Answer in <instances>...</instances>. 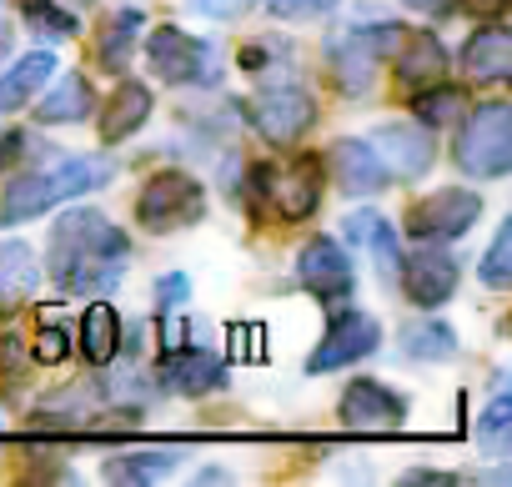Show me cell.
I'll list each match as a JSON object with an SVG mask.
<instances>
[{
    "instance_id": "6da1fadb",
    "label": "cell",
    "mask_w": 512,
    "mask_h": 487,
    "mask_svg": "<svg viewBox=\"0 0 512 487\" xmlns=\"http://www.w3.org/2000/svg\"><path fill=\"white\" fill-rule=\"evenodd\" d=\"M126 252H131V241L111 216L91 206H71L51 231V277L61 292L106 297L126 272Z\"/></svg>"
},
{
    "instance_id": "7a4b0ae2",
    "label": "cell",
    "mask_w": 512,
    "mask_h": 487,
    "mask_svg": "<svg viewBox=\"0 0 512 487\" xmlns=\"http://www.w3.org/2000/svg\"><path fill=\"white\" fill-rule=\"evenodd\" d=\"M457 166L472 181H497L512 171V106L507 101H487L472 111V121L457 141Z\"/></svg>"
},
{
    "instance_id": "3957f363",
    "label": "cell",
    "mask_w": 512,
    "mask_h": 487,
    "mask_svg": "<svg viewBox=\"0 0 512 487\" xmlns=\"http://www.w3.org/2000/svg\"><path fill=\"white\" fill-rule=\"evenodd\" d=\"M146 56H151V76H161L171 86H211L221 76L216 46L196 41V36H186L176 26H156L146 36Z\"/></svg>"
},
{
    "instance_id": "277c9868",
    "label": "cell",
    "mask_w": 512,
    "mask_h": 487,
    "mask_svg": "<svg viewBox=\"0 0 512 487\" xmlns=\"http://www.w3.org/2000/svg\"><path fill=\"white\" fill-rule=\"evenodd\" d=\"M136 216L146 231H176V226H196L206 216V191L196 176L186 171H156L141 196H136Z\"/></svg>"
},
{
    "instance_id": "5b68a950",
    "label": "cell",
    "mask_w": 512,
    "mask_h": 487,
    "mask_svg": "<svg viewBox=\"0 0 512 487\" xmlns=\"http://www.w3.org/2000/svg\"><path fill=\"white\" fill-rule=\"evenodd\" d=\"M297 277L302 287L322 302V307H342L357 297V272H352V257L342 252V241L332 236H312L302 257H297Z\"/></svg>"
},
{
    "instance_id": "8992f818",
    "label": "cell",
    "mask_w": 512,
    "mask_h": 487,
    "mask_svg": "<svg viewBox=\"0 0 512 487\" xmlns=\"http://www.w3.org/2000/svg\"><path fill=\"white\" fill-rule=\"evenodd\" d=\"M482 216V196L467 191V186H442L432 196H422L412 211H407V231L417 241H452L462 231H472V221Z\"/></svg>"
},
{
    "instance_id": "52a82bcc",
    "label": "cell",
    "mask_w": 512,
    "mask_h": 487,
    "mask_svg": "<svg viewBox=\"0 0 512 487\" xmlns=\"http://www.w3.org/2000/svg\"><path fill=\"white\" fill-rule=\"evenodd\" d=\"M246 116H251V126L262 131L272 146H292V141H302V136L312 131L317 101H312V91H302V86H272L267 96L251 101Z\"/></svg>"
},
{
    "instance_id": "ba28073f",
    "label": "cell",
    "mask_w": 512,
    "mask_h": 487,
    "mask_svg": "<svg viewBox=\"0 0 512 487\" xmlns=\"http://www.w3.org/2000/svg\"><path fill=\"white\" fill-rule=\"evenodd\" d=\"M377 347H382V322L367 317V312H342V317H332L327 337L312 347L307 372H337V367H352V362L372 357Z\"/></svg>"
},
{
    "instance_id": "9c48e42d",
    "label": "cell",
    "mask_w": 512,
    "mask_h": 487,
    "mask_svg": "<svg viewBox=\"0 0 512 487\" xmlns=\"http://www.w3.org/2000/svg\"><path fill=\"white\" fill-rule=\"evenodd\" d=\"M402 31L397 26H377V31H362V26H352V31H342L337 41H332V71H337V81L352 91V96H362L367 86H372V76H377V61L392 51V41H397Z\"/></svg>"
},
{
    "instance_id": "30bf717a",
    "label": "cell",
    "mask_w": 512,
    "mask_h": 487,
    "mask_svg": "<svg viewBox=\"0 0 512 487\" xmlns=\"http://www.w3.org/2000/svg\"><path fill=\"white\" fill-rule=\"evenodd\" d=\"M372 151L382 156V166L402 181H422L437 161V146H432V131L427 126H412V121H387L372 131Z\"/></svg>"
},
{
    "instance_id": "8fae6325",
    "label": "cell",
    "mask_w": 512,
    "mask_h": 487,
    "mask_svg": "<svg viewBox=\"0 0 512 487\" xmlns=\"http://www.w3.org/2000/svg\"><path fill=\"white\" fill-rule=\"evenodd\" d=\"M256 181H262V191H272L282 221H307L322 201V161L317 156H297L287 171H256Z\"/></svg>"
},
{
    "instance_id": "7c38bea8",
    "label": "cell",
    "mask_w": 512,
    "mask_h": 487,
    "mask_svg": "<svg viewBox=\"0 0 512 487\" xmlns=\"http://www.w3.org/2000/svg\"><path fill=\"white\" fill-rule=\"evenodd\" d=\"M342 422L352 432H392L407 422V397H397L377 377H357L342 392Z\"/></svg>"
},
{
    "instance_id": "4fadbf2b",
    "label": "cell",
    "mask_w": 512,
    "mask_h": 487,
    "mask_svg": "<svg viewBox=\"0 0 512 487\" xmlns=\"http://www.w3.org/2000/svg\"><path fill=\"white\" fill-rule=\"evenodd\" d=\"M397 272H402V292H407V302L422 307V312H437V307L457 292V262H452L447 252H437V247L412 252L407 262H397Z\"/></svg>"
},
{
    "instance_id": "5bb4252c",
    "label": "cell",
    "mask_w": 512,
    "mask_h": 487,
    "mask_svg": "<svg viewBox=\"0 0 512 487\" xmlns=\"http://www.w3.org/2000/svg\"><path fill=\"white\" fill-rule=\"evenodd\" d=\"M156 377H161L171 392H181V397H201V392H216V387H221L226 367H221V357H211V352H201V347H171V352L161 357Z\"/></svg>"
},
{
    "instance_id": "9a60e30c",
    "label": "cell",
    "mask_w": 512,
    "mask_h": 487,
    "mask_svg": "<svg viewBox=\"0 0 512 487\" xmlns=\"http://www.w3.org/2000/svg\"><path fill=\"white\" fill-rule=\"evenodd\" d=\"M332 171H337V186L347 196H377L387 186V166L382 156L372 151V141H357V136H342L332 146Z\"/></svg>"
},
{
    "instance_id": "2e32d148",
    "label": "cell",
    "mask_w": 512,
    "mask_h": 487,
    "mask_svg": "<svg viewBox=\"0 0 512 487\" xmlns=\"http://www.w3.org/2000/svg\"><path fill=\"white\" fill-rule=\"evenodd\" d=\"M41 287V267H36V252L31 241H6L0 247V317L21 312Z\"/></svg>"
},
{
    "instance_id": "e0dca14e",
    "label": "cell",
    "mask_w": 512,
    "mask_h": 487,
    "mask_svg": "<svg viewBox=\"0 0 512 487\" xmlns=\"http://www.w3.org/2000/svg\"><path fill=\"white\" fill-rule=\"evenodd\" d=\"M462 71H467L477 86L507 81V76H512V36H507L502 26L472 31V41L462 46Z\"/></svg>"
},
{
    "instance_id": "ac0fdd59",
    "label": "cell",
    "mask_w": 512,
    "mask_h": 487,
    "mask_svg": "<svg viewBox=\"0 0 512 487\" xmlns=\"http://www.w3.org/2000/svg\"><path fill=\"white\" fill-rule=\"evenodd\" d=\"M402 51H397V81L402 86H437L447 76V51L432 31H412V36H397Z\"/></svg>"
},
{
    "instance_id": "d6986e66",
    "label": "cell",
    "mask_w": 512,
    "mask_h": 487,
    "mask_svg": "<svg viewBox=\"0 0 512 487\" xmlns=\"http://www.w3.org/2000/svg\"><path fill=\"white\" fill-rule=\"evenodd\" d=\"M146 121H151V86H141V81H121L116 96H111V106H106V116H101V136L116 146V141L136 136Z\"/></svg>"
},
{
    "instance_id": "ffe728a7",
    "label": "cell",
    "mask_w": 512,
    "mask_h": 487,
    "mask_svg": "<svg viewBox=\"0 0 512 487\" xmlns=\"http://www.w3.org/2000/svg\"><path fill=\"white\" fill-rule=\"evenodd\" d=\"M51 76H56V56H51V51H31V56H21L11 71H0V116L21 111Z\"/></svg>"
},
{
    "instance_id": "44dd1931",
    "label": "cell",
    "mask_w": 512,
    "mask_h": 487,
    "mask_svg": "<svg viewBox=\"0 0 512 487\" xmlns=\"http://www.w3.org/2000/svg\"><path fill=\"white\" fill-rule=\"evenodd\" d=\"M91 106H96L91 81H86L81 71H71V76H61V81L51 86V96L36 106V121H46V126H76V121L91 116Z\"/></svg>"
},
{
    "instance_id": "7402d4cb",
    "label": "cell",
    "mask_w": 512,
    "mask_h": 487,
    "mask_svg": "<svg viewBox=\"0 0 512 487\" xmlns=\"http://www.w3.org/2000/svg\"><path fill=\"white\" fill-rule=\"evenodd\" d=\"M56 196L46 186V171H26L6 186V196H0V231L6 226H21V221H36L41 211H51Z\"/></svg>"
},
{
    "instance_id": "603a6c76",
    "label": "cell",
    "mask_w": 512,
    "mask_h": 487,
    "mask_svg": "<svg viewBox=\"0 0 512 487\" xmlns=\"http://www.w3.org/2000/svg\"><path fill=\"white\" fill-rule=\"evenodd\" d=\"M116 352H121V317H116L111 302H91L86 317H81V357L106 367Z\"/></svg>"
},
{
    "instance_id": "cb8c5ba5",
    "label": "cell",
    "mask_w": 512,
    "mask_h": 487,
    "mask_svg": "<svg viewBox=\"0 0 512 487\" xmlns=\"http://www.w3.org/2000/svg\"><path fill=\"white\" fill-rule=\"evenodd\" d=\"M181 452L176 447H146V452H121L106 462V482H156L166 472H176Z\"/></svg>"
},
{
    "instance_id": "d4e9b609",
    "label": "cell",
    "mask_w": 512,
    "mask_h": 487,
    "mask_svg": "<svg viewBox=\"0 0 512 487\" xmlns=\"http://www.w3.org/2000/svg\"><path fill=\"white\" fill-rule=\"evenodd\" d=\"M402 352L407 357H417V362H452L457 357V332L447 327V322H407L402 332Z\"/></svg>"
},
{
    "instance_id": "484cf974",
    "label": "cell",
    "mask_w": 512,
    "mask_h": 487,
    "mask_svg": "<svg viewBox=\"0 0 512 487\" xmlns=\"http://www.w3.org/2000/svg\"><path fill=\"white\" fill-rule=\"evenodd\" d=\"M347 241L352 247H372L377 252V262H382V272H397V236H392V221L387 216H377V211H357V216H347Z\"/></svg>"
},
{
    "instance_id": "4316f807",
    "label": "cell",
    "mask_w": 512,
    "mask_h": 487,
    "mask_svg": "<svg viewBox=\"0 0 512 487\" xmlns=\"http://www.w3.org/2000/svg\"><path fill=\"white\" fill-rule=\"evenodd\" d=\"M141 21H146L141 11H121V16H111V26L101 31V66H106V71L131 66V51H136Z\"/></svg>"
},
{
    "instance_id": "83f0119b",
    "label": "cell",
    "mask_w": 512,
    "mask_h": 487,
    "mask_svg": "<svg viewBox=\"0 0 512 487\" xmlns=\"http://www.w3.org/2000/svg\"><path fill=\"white\" fill-rule=\"evenodd\" d=\"M21 16H26L46 41H71V36L81 31L76 11H71V6H56V0H21Z\"/></svg>"
},
{
    "instance_id": "f1b7e54d",
    "label": "cell",
    "mask_w": 512,
    "mask_h": 487,
    "mask_svg": "<svg viewBox=\"0 0 512 487\" xmlns=\"http://www.w3.org/2000/svg\"><path fill=\"white\" fill-rule=\"evenodd\" d=\"M507 437H512V397L502 392V397L487 402V412H482V422H477V447L492 452V457H502V452H507Z\"/></svg>"
},
{
    "instance_id": "f546056e",
    "label": "cell",
    "mask_w": 512,
    "mask_h": 487,
    "mask_svg": "<svg viewBox=\"0 0 512 487\" xmlns=\"http://www.w3.org/2000/svg\"><path fill=\"white\" fill-rule=\"evenodd\" d=\"M477 277H482L487 287H507V282H512V221L497 226L492 247H487V257H482V267H477Z\"/></svg>"
},
{
    "instance_id": "4dcf8cb0",
    "label": "cell",
    "mask_w": 512,
    "mask_h": 487,
    "mask_svg": "<svg viewBox=\"0 0 512 487\" xmlns=\"http://www.w3.org/2000/svg\"><path fill=\"white\" fill-rule=\"evenodd\" d=\"M417 116L437 131V126H447V121L462 116V96H457V91H422V96H417Z\"/></svg>"
},
{
    "instance_id": "1f68e13d",
    "label": "cell",
    "mask_w": 512,
    "mask_h": 487,
    "mask_svg": "<svg viewBox=\"0 0 512 487\" xmlns=\"http://www.w3.org/2000/svg\"><path fill=\"white\" fill-rule=\"evenodd\" d=\"M31 367V347L16 332H0V382H16Z\"/></svg>"
},
{
    "instance_id": "d6a6232c",
    "label": "cell",
    "mask_w": 512,
    "mask_h": 487,
    "mask_svg": "<svg viewBox=\"0 0 512 487\" xmlns=\"http://www.w3.org/2000/svg\"><path fill=\"white\" fill-rule=\"evenodd\" d=\"M66 352H71V337H66L61 327H41V337H36L31 357H36V362H46V367H56V362H66Z\"/></svg>"
},
{
    "instance_id": "836d02e7",
    "label": "cell",
    "mask_w": 512,
    "mask_h": 487,
    "mask_svg": "<svg viewBox=\"0 0 512 487\" xmlns=\"http://www.w3.org/2000/svg\"><path fill=\"white\" fill-rule=\"evenodd\" d=\"M332 6H337V0H267V11L277 21H307V16H322Z\"/></svg>"
},
{
    "instance_id": "e575fe53",
    "label": "cell",
    "mask_w": 512,
    "mask_h": 487,
    "mask_svg": "<svg viewBox=\"0 0 512 487\" xmlns=\"http://www.w3.org/2000/svg\"><path fill=\"white\" fill-rule=\"evenodd\" d=\"M156 302H161V312H176L181 302H191V277H181V272L161 277L156 282Z\"/></svg>"
},
{
    "instance_id": "d590c367",
    "label": "cell",
    "mask_w": 512,
    "mask_h": 487,
    "mask_svg": "<svg viewBox=\"0 0 512 487\" xmlns=\"http://www.w3.org/2000/svg\"><path fill=\"white\" fill-rule=\"evenodd\" d=\"M26 131H0V171H11L21 156H26Z\"/></svg>"
},
{
    "instance_id": "8d00e7d4",
    "label": "cell",
    "mask_w": 512,
    "mask_h": 487,
    "mask_svg": "<svg viewBox=\"0 0 512 487\" xmlns=\"http://www.w3.org/2000/svg\"><path fill=\"white\" fill-rule=\"evenodd\" d=\"M241 6H246V0H191V11L211 16V21H231V16H241Z\"/></svg>"
},
{
    "instance_id": "74e56055",
    "label": "cell",
    "mask_w": 512,
    "mask_h": 487,
    "mask_svg": "<svg viewBox=\"0 0 512 487\" xmlns=\"http://www.w3.org/2000/svg\"><path fill=\"white\" fill-rule=\"evenodd\" d=\"M402 6H407V11H422V16H447L457 0H402Z\"/></svg>"
},
{
    "instance_id": "f35d334b",
    "label": "cell",
    "mask_w": 512,
    "mask_h": 487,
    "mask_svg": "<svg viewBox=\"0 0 512 487\" xmlns=\"http://www.w3.org/2000/svg\"><path fill=\"white\" fill-rule=\"evenodd\" d=\"M462 6H467L472 16H482V21H492V16H502V11H507V0H462Z\"/></svg>"
},
{
    "instance_id": "ab89813d",
    "label": "cell",
    "mask_w": 512,
    "mask_h": 487,
    "mask_svg": "<svg viewBox=\"0 0 512 487\" xmlns=\"http://www.w3.org/2000/svg\"><path fill=\"white\" fill-rule=\"evenodd\" d=\"M11 46H16V26H11V21H0V61L11 56Z\"/></svg>"
},
{
    "instance_id": "60d3db41",
    "label": "cell",
    "mask_w": 512,
    "mask_h": 487,
    "mask_svg": "<svg viewBox=\"0 0 512 487\" xmlns=\"http://www.w3.org/2000/svg\"><path fill=\"white\" fill-rule=\"evenodd\" d=\"M407 482H452L447 472H407Z\"/></svg>"
},
{
    "instance_id": "b9f144b4",
    "label": "cell",
    "mask_w": 512,
    "mask_h": 487,
    "mask_svg": "<svg viewBox=\"0 0 512 487\" xmlns=\"http://www.w3.org/2000/svg\"><path fill=\"white\" fill-rule=\"evenodd\" d=\"M76 6H86V0H71V11H76Z\"/></svg>"
}]
</instances>
